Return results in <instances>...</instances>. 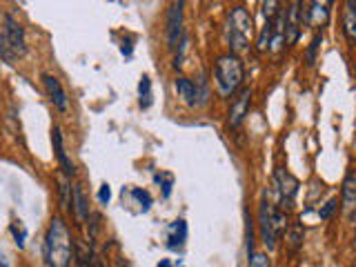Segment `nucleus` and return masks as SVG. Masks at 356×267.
<instances>
[{
    "label": "nucleus",
    "mask_w": 356,
    "mask_h": 267,
    "mask_svg": "<svg viewBox=\"0 0 356 267\" xmlns=\"http://www.w3.org/2000/svg\"><path fill=\"white\" fill-rule=\"evenodd\" d=\"M76 259V245L63 216H54L44 234V261L49 267H70Z\"/></svg>",
    "instance_id": "nucleus-1"
},
{
    "label": "nucleus",
    "mask_w": 356,
    "mask_h": 267,
    "mask_svg": "<svg viewBox=\"0 0 356 267\" xmlns=\"http://www.w3.org/2000/svg\"><path fill=\"white\" fill-rule=\"evenodd\" d=\"M222 33H225V40L229 44V54L238 56L241 51L250 49V40L254 33V20L252 14L243 5L232 7V11L225 18V27H222Z\"/></svg>",
    "instance_id": "nucleus-2"
},
{
    "label": "nucleus",
    "mask_w": 356,
    "mask_h": 267,
    "mask_svg": "<svg viewBox=\"0 0 356 267\" xmlns=\"http://www.w3.org/2000/svg\"><path fill=\"white\" fill-rule=\"evenodd\" d=\"M25 54V29L11 14H3V22H0V60H5L7 65H16Z\"/></svg>",
    "instance_id": "nucleus-3"
},
{
    "label": "nucleus",
    "mask_w": 356,
    "mask_h": 267,
    "mask_svg": "<svg viewBox=\"0 0 356 267\" xmlns=\"http://www.w3.org/2000/svg\"><path fill=\"white\" fill-rule=\"evenodd\" d=\"M243 81H245V65L238 56L234 54L218 56V60L214 63V83L218 94L222 98L234 96L241 89Z\"/></svg>",
    "instance_id": "nucleus-4"
},
{
    "label": "nucleus",
    "mask_w": 356,
    "mask_h": 267,
    "mask_svg": "<svg viewBox=\"0 0 356 267\" xmlns=\"http://www.w3.org/2000/svg\"><path fill=\"white\" fill-rule=\"evenodd\" d=\"M287 229V218L278 207H274L267 194H263L261 205H259V232H261V241L267 250H276L278 236Z\"/></svg>",
    "instance_id": "nucleus-5"
},
{
    "label": "nucleus",
    "mask_w": 356,
    "mask_h": 267,
    "mask_svg": "<svg viewBox=\"0 0 356 267\" xmlns=\"http://www.w3.org/2000/svg\"><path fill=\"white\" fill-rule=\"evenodd\" d=\"M298 178L289 174L285 167H276L274 172V189H276V196H278V207L281 211L292 209L296 203V196H298Z\"/></svg>",
    "instance_id": "nucleus-6"
},
{
    "label": "nucleus",
    "mask_w": 356,
    "mask_h": 267,
    "mask_svg": "<svg viewBox=\"0 0 356 267\" xmlns=\"http://www.w3.org/2000/svg\"><path fill=\"white\" fill-rule=\"evenodd\" d=\"M183 9L185 3H172L167 9L165 16V31H167V47L172 51L176 47H181V42L185 40V31H183Z\"/></svg>",
    "instance_id": "nucleus-7"
},
{
    "label": "nucleus",
    "mask_w": 356,
    "mask_h": 267,
    "mask_svg": "<svg viewBox=\"0 0 356 267\" xmlns=\"http://www.w3.org/2000/svg\"><path fill=\"white\" fill-rule=\"evenodd\" d=\"M250 105H252V89L245 87V89H241V94L234 98V103L229 107V118H227V122H229L232 129L241 127V122L245 120V116L250 114Z\"/></svg>",
    "instance_id": "nucleus-8"
},
{
    "label": "nucleus",
    "mask_w": 356,
    "mask_h": 267,
    "mask_svg": "<svg viewBox=\"0 0 356 267\" xmlns=\"http://www.w3.org/2000/svg\"><path fill=\"white\" fill-rule=\"evenodd\" d=\"M42 85H44V92H47V96H49V100L54 103L56 109L58 111L70 109V98H67L58 78H56L54 74H42Z\"/></svg>",
    "instance_id": "nucleus-9"
},
{
    "label": "nucleus",
    "mask_w": 356,
    "mask_h": 267,
    "mask_svg": "<svg viewBox=\"0 0 356 267\" xmlns=\"http://www.w3.org/2000/svg\"><path fill=\"white\" fill-rule=\"evenodd\" d=\"M51 145H54V154H56V159H58V165H60V170H63L65 178H72V176L76 174V165L72 163L70 156H67L60 127H54V129H51Z\"/></svg>",
    "instance_id": "nucleus-10"
},
{
    "label": "nucleus",
    "mask_w": 356,
    "mask_h": 267,
    "mask_svg": "<svg viewBox=\"0 0 356 267\" xmlns=\"http://www.w3.org/2000/svg\"><path fill=\"white\" fill-rule=\"evenodd\" d=\"M300 27H303V16H300V3H292L285 9V42H296Z\"/></svg>",
    "instance_id": "nucleus-11"
},
{
    "label": "nucleus",
    "mask_w": 356,
    "mask_h": 267,
    "mask_svg": "<svg viewBox=\"0 0 356 267\" xmlns=\"http://www.w3.org/2000/svg\"><path fill=\"white\" fill-rule=\"evenodd\" d=\"M76 261H78V267H107L103 254L96 250L94 243H89V248L87 245H78Z\"/></svg>",
    "instance_id": "nucleus-12"
},
{
    "label": "nucleus",
    "mask_w": 356,
    "mask_h": 267,
    "mask_svg": "<svg viewBox=\"0 0 356 267\" xmlns=\"http://www.w3.org/2000/svg\"><path fill=\"white\" fill-rule=\"evenodd\" d=\"M341 205H343L345 214H348V218L352 220L354 205H356V185H354V172L352 170H348V174H345L343 189H341Z\"/></svg>",
    "instance_id": "nucleus-13"
},
{
    "label": "nucleus",
    "mask_w": 356,
    "mask_h": 267,
    "mask_svg": "<svg viewBox=\"0 0 356 267\" xmlns=\"http://www.w3.org/2000/svg\"><path fill=\"white\" fill-rule=\"evenodd\" d=\"M187 241V222L185 218H176L170 229H167V248L170 250H181Z\"/></svg>",
    "instance_id": "nucleus-14"
},
{
    "label": "nucleus",
    "mask_w": 356,
    "mask_h": 267,
    "mask_svg": "<svg viewBox=\"0 0 356 267\" xmlns=\"http://www.w3.org/2000/svg\"><path fill=\"white\" fill-rule=\"evenodd\" d=\"M174 87H176V94L183 98V103L194 107L196 105V98H198V87L194 81H189L185 76H178L174 81Z\"/></svg>",
    "instance_id": "nucleus-15"
},
{
    "label": "nucleus",
    "mask_w": 356,
    "mask_h": 267,
    "mask_svg": "<svg viewBox=\"0 0 356 267\" xmlns=\"http://www.w3.org/2000/svg\"><path fill=\"white\" fill-rule=\"evenodd\" d=\"M343 33H345V40H348V44H354V40H356V3H354V0H348V3H345Z\"/></svg>",
    "instance_id": "nucleus-16"
},
{
    "label": "nucleus",
    "mask_w": 356,
    "mask_h": 267,
    "mask_svg": "<svg viewBox=\"0 0 356 267\" xmlns=\"http://www.w3.org/2000/svg\"><path fill=\"white\" fill-rule=\"evenodd\" d=\"M72 209L76 211V218L81 222H85L89 216H92L89 214V200H87L85 189L81 185H74V189H72Z\"/></svg>",
    "instance_id": "nucleus-17"
},
{
    "label": "nucleus",
    "mask_w": 356,
    "mask_h": 267,
    "mask_svg": "<svg viewBox=\"0 0 356 267\" xmlns=\"http://www.w3.org/2000/svg\"><path fill=\"white\" fill-rule=\"evenodd\" d=\"M154 103V94H152V78L149 76H140L138 83V105L143 109H149Z\"/></svg>",
    "instance_id": "nucleus-18"
},
{
    "label": "nucleus",
    "mask_w": 356,
    "mask_h": 267,
    "mask_svg": "<svg viewBox=\"0 0 356 267\" xmlns=\"http://www.w3.org/2000/svg\"><path fill=\"white\" fill-rule=\"evenodd\" d=\"M154 181H156V185H161V189H163V198H170V196H172L174 176H172L170 172H159V174H154Z\"/></svg>",
    "instance_id": "nucleus-19"
},
{
    "label": "nucleus",
    "mask_w": 356,
    "mask_h": 267,
    "mask_svg": "<svg viewBox=\"0 0 356 267\" xmlns=\"http://www.w3.org/2000/svg\"><path fill=\"white\" fill-rule=\"evenodd\" d=\"M129 196L140 205V211H149V207H152V196H149V192H145V189H140V187H131L129 189Z\"/></svg>",
    "instance_id": "nucleus-20"
},
{
    "label": "nucleus",
    "mask_w": 356,
    "mask_h": 267,
    "mask_svg": "<svg viewBox=\"0 0 356 267\" xmlns=\"http://www.w3.org/2000/svg\"><path fill=\"white\" fill-rule=\"evenodd\" d=\"M321 44H323V33H316V36L312 38L307 51H305V63H307L309 67L316 63V54H318V49H321Z\"/></svg>",
    "instance_id": "nucleus-21"
},
{
    "label": "nucleus",
    "mask_w": 356,
    "mask_h": 267,
    "mask_svg": "<svg viewBox=\"0 0 356 267\" xmlns=\"http://www.w3.org/2000/svg\"><path fill=\"white\" fill-rule=\"evenodd\" d=\"M303 236H305V232L303 227H292L287 232V245H289V250L296 252L300 245H303Z\"/></svg>",
    "instance_id": "nucleus-22"
},
{
    "label": "nucleus",
    "mask_w": 356,
    "mask_h": 267,
    "mask_svg": "<svg viewBox=\"0 0 356 267\" xmlns=\"http://www.w3.org/2000/svg\"><path fill=\"white\" fill-rule=\"evenodd\" d=\"M11 234H14V241H16V245H18V248L22 250V248H25V241H27V227L25 225H22V222L20 220H14V222H11Z\"/></svg>",
    "instance_id": "nucleus-23"
},
{
    "label": "nucleus",
    "mask_w": 356,
    "mask_h": 267,
    "mask_svg": "<svg viewBox=\"0 0 356 267\" xmlns=\"http://www.w3.org/2000/svg\"><path fill=\"white\" fill-rule=\"evenodd\" d=\"M248 267H272L270 256H267L265 252H254L248 259Z\"/></svg>",
    "instance_id": "nucleus-24"
},
{
    "label": "nucleus",
    "mask_w": 356,
    "mask_h": 267,
    "mask_svg": "<svg viewBox=\"0 0 356 267\" xmlns=\"http://www.w3.org/2000/svg\"><path fill=\"white\" fill-rule=\"evenodd\" d=\"M337 207H339V198H330L327 203L318 209V216H321L323 220H327V218H332L334 211H337Z\"/></svg>",
    "instance_id": "nucleus-25"
},
{
    "label": "nucleus",
    "mask_w": 356,
    "mask_h": 267,
    "mask_svg": "<svg viewBox=\"0 0 356 267\" xmlns=\"http://www.w3.org/2000/svg\"><path fill=\"white\" fill-rule=\"evenodd\" d=\"M109 200H111V187L107 183H103L98 189V203L100 205H109Z\"/></svg>",
    "instance_id": "nucleus-26"
},
{
    "label": "nucleus",
    "mask_w": 356,
    "mask_h": 267,
    "mask_svg": "<svg viewBox=\"0 0 356 267\" xmlns=\"http://www.w3.org/2000/svg\"><path fill=\"white\" fill-rule=\"evenodd\" d=\"M120 51H122V56H127V58H129V56H131V51H134V44H131V40H122V44H120Z\"/></svg>",
    "instance_id": "nucleus-27"
},
{
    "label": "nucleus",
    "mask_w": 356,
    "mask_h": 267,
    "mask_svg": "<svg viewBox=\"0 0 356 267\" xmlns=\"http://www.w3.org/2000/svg\"><path fill=\"white\" fill-rule=\"evenodd\" d=\"M114 267H129V261H125V256H116V261H114Z\"/></svg>",
    "instance_id": "nucleus-28"
},
{
    "label": "nucleus",
    "mask_w": 356,
    "mask_h": 267,
    "mask_svg": "<svg viewBox=\"0 0 356 267\" xmlns=\"http://www.w3.org/2000/svg\"><path fill=\"white\" fill-rule=\"evenodd\" d=\"M156 267H174V263L170 259H161V263L156 265Z\"/></svg>",
    "instance_id": "nucleus-29"
},
{
    "label": "nucleus",
    "mask_w": 356,
    "mask_h": 267,
    "mask_svg": "<svg viewBox=\"0 0 356 267\" xmlns=\"http://www.w3.org/2000/svg\"><path fill=\"white\" fill-rule=\"evenodd\" d=\"M0 267H11L9 261L5 259V254H3V252H0Z\"/></svg>",
    "instance_id": "nucleus-30"
}]
</instances>
